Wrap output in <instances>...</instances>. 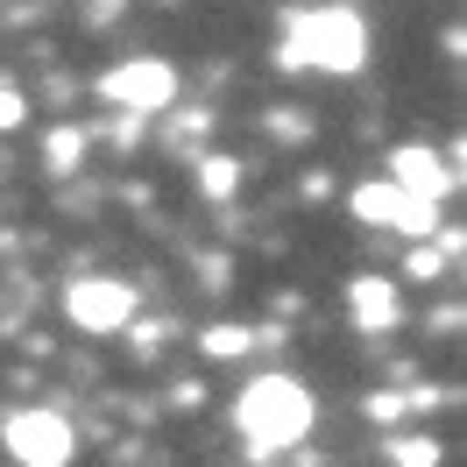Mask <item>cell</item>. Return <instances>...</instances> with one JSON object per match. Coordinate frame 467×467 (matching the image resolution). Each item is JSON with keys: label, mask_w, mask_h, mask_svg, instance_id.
<instances>
[{"label": "cell", "mask_w": 467, "mask_h": 467, "mask_svg": "<svg viewBox=\"0 0 467 467\" xmlns=\"http://www.w3.org/2000/svg\"><path fill=\"white\" fill-rule=\"evenodd\" d=\"M361 57H368V29L354 7H297L276 43L284 71H361Z\"/></svg>", "instance_id": "obj_1"}, {"label": "cell", "mask_w": 467, "mask_h": 467, "mask_svg": "<svg viewBox=\"0 0 467 467\" xmlns=\"http://www.w3.org/2000/svg\"><path fill=\"white\" fill-rule=\"evenodd\" d=\"M234 425L255 453H276V446H297L312 432V397L297 376H255L241 397H234Z\"/></svg>", "instance_id": "obj_2"}, {"label": "cell", "mask_w": 467, "mask_h": 467, "mask_svg": "<svg viewBox=\"0 0 467 467\" xmlns=\"http://www.w3.org/2000/svg\"><path fill=\"white\" fill-rule=\"evenodd\" d=\"M354 220L361 227H389V234H410V241H425V234L439 227V199H418V192H404V184H389V177H368V184H354L348 192Z\"/></svg>", "instance_id": "obj_3"}, {"label": "cell", "mask_w": 467, "mask_h": 467, "mask_svg": "<svg viewBox=\"0 0 467 467\" xmlns=\"http://www.w3.org/2000/svg\"><path fill=\"white\" fill-rule=\"evenodd\" d=\"M0 446L15 453V467H71L78 439L57 410H7L0 418Z\"/></svg>", "instance_id": "obj_4"}, {"label": "cell", "mask_w": 467, "mask_h": 467, "mask_svg": "<svg viewBox=\"0 0 467 467\" xmlns=\"http://www.w3.org/2000/svg\"><path fill=\"white\" fill-rule=\"evenodd\" d=\"M99 99H107V107H128V114H163L177 99V64L171 57H128L99 78Z\"/></svg>", "instance_id": "obj_5"}, {"label": "cell", "mask_w": 467, "mask_h": 467, "mask_svg": "<svg viewBox=\"0 0 467 467\" xmlns=\"http://www.w3.org/2000/svg\"><path fill=\"white\" fill-rule=\"evenodd\" d=\"M64 319L78 326V333H120V326L135 319V291L120 276H78L64 291Z\"/></svg>", "instance_id": "obj_6"}, {"label": "cell", "mask_w": 467, "mask_h": 467, "mask_svg": "<svg viewBox=\"0 0 467 467\" xmlns=\"http://www.w3.org/2000/svg\"><path fill=\"white\" fill-rule=\"evenodd\" d=\"M389 184H404L418 199H446V192H453V171H446L425 142H404V149H389Z\"/></svg>", "instance_id": "obj_7"}, {"label": "cell", "mask_w": 467, "mask_h": 467, "mask_svg": "<svg viewBox=\"0 0 467 467\" xmlns=\"http://www.w3.org/2000/svg\"><path fill=\"white\" fill-rule=\"evenodd\" d=\"M348 312H354L361 333H389L404 305H397V284H389V276H354L348 284Z\"/></svg>", "instance_id": "obj_8"}, {"label": "cell", "mask_w": 467, "mask_h": 467, "mask_svg": "<svg viewBox=\"0 0 467 467\" xmlns=\"http://www.w3.org/2000/svg\"><path fill=\"white\" fill-rule=\"evenodd\" d=\"M389 461H397V467H439V439H425V432L389 439Z\"/></svg>", "instance_id": "obj_9"}, {"label": "cell", "mask_w": 467, "mask_h": 467, "mask_svg": "<svg viewBox=\"0 0 467 467\" xmlns=\"http://www.w3.org/2000/svg\"><path fill=\"white\" fill-rule=\"evenodd\" d=\"M234 177H241V163H234V156H205V163H199V192H205V199H227Z\"/></svg>", "instance_id": "obj_10"}, {"label": "cell", "mask_w": 467, "mask_h": 467, "mask_svg": "<svg viewBox=\"0 0 467 467\" xmlns=\"http://www.w3.org/2000/svg\"><path fill=\"white\" fill-rule=\"evenodd\" d=\"M78 156H86V128H57L50 135V171H78Z\"/></svg>", "instance_id": "obj_11"}, {"label": "cell", "mask_w": 467, "mask_h": 467, "mask_svg": "<svg viewBox=\"0 0 467 467\" xmlns=\"http://www.w3.org/2000/svg\"><path fill=\"white\" fill-rule=\"evenodd\" d=\"M248 348H255L248 326H213V333H205V354H220V361H227V354H248Z\"/></svg>", "instance_id": "obj_12"}, {"label": "cell", "mask_w": 467, "mask_h": 467, "mask_svg": "<svg viewBox=\"0 0 467 467\" xmlns=\"http://www.w3.org/2000/svg\"><path fill=\"white\" fill-rule=\"evenodd\" d=\"M22 114H29V107H22V92L0 86V135H7V128H22Z\"/></svg>", "instance_id": "obj_13"}, {"label": "cell", "mask_w": 467, "mask_h": 467, "mask_svg": "<svg viewBox=\"0 0 467 467\" xmlns=\"http://www.w3.org/2000/svg\"><path fill=\"white\" fill-rule=\"evenodd\" d=\"M404 404H410V397H368V418H382V425H389V418H397Z\"/></svg>", "instance_id": "obj_14"}, {"label": "cell", "mask_w": 467, "mask_h": 467, "mask_svg": "<svg viewBox=\"0 0 467 467\" xmlns=\"http://www.w3.org/2000/svg\"><path fill=\"white\" fill-rule=\"evenodd\" d=\"M410 276H439V248H418V255H410Z\"/></svg>", "instance_id": "obj_15"}]
</instances>
